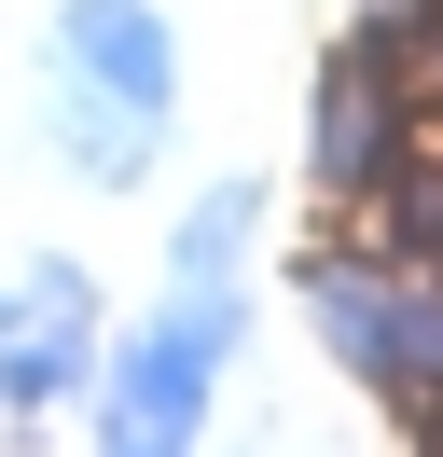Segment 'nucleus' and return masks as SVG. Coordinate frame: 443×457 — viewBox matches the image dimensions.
I'll use <instances>...</instances> for the list:
<instances>
[{"instance_id": "nucleus-1", "label": "nucleus", "mask_w": 443, "mask_h": 457, "mask_svg": "<svg viewBox=\"0 0 443 457\" xmlns=\"http://www.w3.org/2000/svg\"><path fill=\"white\" fill-rule=\"evenodd\" d=\"M236 333H249V291L180 278V305L138 319L111 388H97V457H194V416H208V374L236 361Z\"/></svg>"}, {"instance_id": "nucleus-2", "label": "nucleus", "mask_w": 443, "mask_h": 457, "mask_svg": "<svg viewBox=\"0 0 443 457\" xmlns=\"http://www.w3.org/2000/svg\"><path fill=\"white\" fill-rule=\"evenodd\" d=\"M305 291H319L332 361L374 402L443 416V278H415V263H305Z\"/></svg>"}, {"instance_id": "nucleus-3", "label": "nucleus", "mask_w": 443, "mask_h": 457, "mask_svg": "<svg viewBox=\"0 0 443 457\" xmlns=\"http://www.w3.org/2000/svg\"><path fill=\"white\" fill-rule=\"evenodd\" d=\"M55 70H70L83 97H125V112L166 125V97H180V29H166L153 0H70V14H55Z\"/></svg>"}, {"instance_id": "nucleus-4", "label": "nucleus", "mask_w": 443, "mask_h": 457, "mask_svg": "<svg viewBox=\"0 0 443 457\" xmlns=\"http://www.w3.org/2000/svg\"><path fill=\"white\" fill-rule=\"evenodd\" d=\"M319 180L332 195H388V167H402V70L374 56V42H347V56L319 70Z\"/></svg>"}, {"instance_id": "nucleus-5", "label": "nucleus", "mask_w": 443, "mask_h": 457, "mask_svg": "<svg viewBox=\"0 0 443 457\" xmlns=\"http://www.w3.org/2000/svg\"><path fill=\"white\" fill-rule=\"evenodd\" d=\"M55 139H70V167L97 180V195L153 180V112H125V97H83V84H55Z\"/></svg>"}, {"instance_id": "nucleus-6", "label": "nucleus", "mask_w": 443, "mask_h": 457, "mask_svg": "<svg viewBox=\"0 0 443 457\" xmlns=\"http://www.w3.org/2000/svg\"><path fill=\"white\" fill-rule=\"evenodd\" d=\"M97 374V333H55V319H14L0 333V416H55V402Z\"/></svg>"}, {"instance_id": "nucleus-7", "label": "nucleus", "mask_w": 443, "mask_h": 457, "mask_svg": "<svg viewBox=\"0 0 443 457\" xmlns=\"http://www.w3.org/2000/svg\"><path fill=\"white\" fill-rule=\"evenodd\" d=\"M263 236V195L249 180H222V195H194V222H180V278H236V250Z\"/></svg>"}, {"instance_id": "nucleus-8", "label": "nucleus", "mask_w": 443, "mask_h": 457, "mask_svg": "<svg viewBox=\"0 0 443 457\" xmlns=\"http://www.w3.org/2000/svg\"><path fill=\"white\" fill-rule=\"evenodd\" d=\"M14 305H28V319H55V333H97V291H83V263H28V278H14Z\"/></svg>"}, {"instance_id": "nucleus-9", "label": "nucleus", "mask_w": 443, "mask_h": 457, "mask_svg": "<svg viewBox=\"0 0 443 457\" xmlns=\"http://www.w3.org/2000/svg\"><path fill=\"white\" fill-rule=\"evenodd\" d=\"M14 319H28V305H14V291H0V333H14Z\"/></svg>"}]
</instances>
